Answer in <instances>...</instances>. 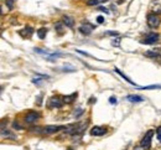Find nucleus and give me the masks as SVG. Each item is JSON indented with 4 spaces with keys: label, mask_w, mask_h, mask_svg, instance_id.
I'll return each instance as SVG.
<instances>
[{
    "label": "nucleus",
    "mask_w": 161,
    "mask_h": 150,
    "mask_svg": "<svg viewBox=\"0 0 161 150\" xmlns=\"http://www.w3.org/2000/svg\"><path fill=\"white\" fill-rule=\"evenodd\" d=\"M154 135V130L152 129H150V130L146 132V134L144 135V138L141 139V141H140V146H141L143 149L145 150H149L151 148V138Z\"/></svg>",
    "instance_id": "nucleus-1"
},
{
    "label": "nucleus",
    "mask_w": 161,
    "mask_h": 150,
    "mask_svg": "<svg viewBox=\"0 0 161 150\" xmlns=\"http://www.w3.org/2000/svg\"><path fill=\"white\" fill-rule=\"evenodd\" d=\"M160 40V35L159 33H156V32H150V33H148L140 42L141 44H145V45H154L155 42H157V41Z\"/></svg>",
    "instance_id": "nucleus-2"
},
{
    "label": "nucleus",
    "mask_w": 161,
    "mask_h": 150,
    "mask_svg": "<svg viewBox=\"0 0 161 150\" xmlns=\"http://www.w3.org/2000/svg\"><path fill=\"white\" fill-rule=\"evenodd\" d=\"M146 23H148V26L151 27V29H156L160 25V17L157 15H155V14H149Z\"/></svg>",
    "instance_id": "nucleus-3"
},
{
    "label": "nucleus",
    "mask_w": 161,
    "mask_h": 150,
    "mask_svg": "<svg viewBox=\"0 0 161 150\" xmlns=\"http://www.w3.org/2000/svg\"><path fill=\"white\" fill-rule=\"evenodd\" d=\"M62 106H63V99H61L60 97H51L47 103L48 108H61Z\"/></svg>",
    "instance_id": "nucleus-4"
},
{
    "label": "nucleus",
    "mask_w": 161,
    "mask_h": 150,
    "mask_svg": "<svg viewBox=\"0 0 161 150\" xmlns=\"http://www.w3.org/2000/svg\"><path fill=\"white\" fill-rule=\"evenodd\" d=\"M39 118H40V113H37V112H29L25 115L24 120H25V123H27V124H31V123L36 122Z\"/></svg>",
    "instance_id": "nucleus-5"
},
{
    "label": "nucleus",
    "mask_w": 161,
    "mask_h": 150,
    "mask_svg": "<svg viewBox=\"0 0 161 150\" xmlns=\"http://www.w3.org/2000/svg\"><path fill=\"white\" fill-rule=\"evenodd\" d=\"M61 129H65V127H60V125H47L42 128V134H53L60 132Z\"/></svg>",
    "instance_id": "nucleus-6"
},
{
    "label": "nucleus",
    "mask_w": 161,
    "mask_h": 150,
    "mask_svg": "<svg viewBox=\"0 0 161 150\" xmlns=\"http://www.w3.org/2000/svg\"><path fill=\"white\" fill-rule=\"evenodd\" d=\"M94 29V26L89 23H83L81 26H79V31L83 33V35H90Z\"/></svg>",
    "instance_id": "nucleus-7"
},
{
    "label": "nucleus",
    "mask_w": 161,
    "mask_h": 150,
    "mask_svg": "<svg viewBox=\"0 0 161 150\" xmlns=\"http://www.w3.org/2000/svg\"><path fill=\"white\" fill-rule=\"evenodd\" d=\"M107 133V129L106 128H103V127H93L92 129H90V135H93V136H102Z\"/></svg>",
    "instance_id": "nucleus-8"
},
{
    "label": "nucleus",
    "mask_w": 161,
    "mask_h": 150,
    "mask_svg": "<svg viewBox=\"0 0 161 150\" xmlns=\"http://www.w3.org/2000/svg\"><path fill=\"white\" fill-rule=\"evenodd\" d=\"M19 33H20V35H21L23 37L30 39V37L32 36V33H34V29H32V27H30V26H27V27H25V29L20 30Z\"/></svg>",
    "instance_id": "nucleus-9"
},
{
    "label": "nucleus",
    "mask_w": 161,
    "mask_h": 150,
    "mask_svg": "<svg viewBox=\"0 0 161 150\" xmlns=\"http://www.w3.org/2000/svg\"><path fill=\"white\" fill-rule=\"evenodd\" d=\"M127 99L129 102H134V103H139V102H143L144 98L141 97V95H136V94H129L127 95Z\"/></svg>",
    "instance_id": "nucleus-10"
},
{
    "label": "nucleus",
    "mask_w": 161,
    "mask_h": 150,
    "mask_svg": "<svg viewBox=\"0 0 161 150\" xmlns=\"http://www.w3.org/2000/svg\"><path fill=\"white\" fill-rule=\"evenodd\" d=\"M62 23H63L67 27H73V25H74V20H73L71 16L65 15L63 17H62Z\"/></svg>",
    "instance_id": "nucleus-11"
},
{
    "label": "nucleus",
    "mask_w": 161,
    "mask_h": 150,
    "mask_svg": "<svg viewBox=\"0 0 161 150\" xmlns=\"http://www.w3.org/2000/svg\"><path fill=\"white\" fill-rule=\"evenodd\" d=\"M114 72H117V73L119 74V76H122V77H123L125 81L128 82V83H130V84H133V86H135V83H134V82H133V81H131V79H130L128 76H125V74H124V73H123L120 70H119V68H114Z\"/></svg>",
    "instance_id": "nucleus-12"
},
{
    "label": "nucleus",
    "mask_w": 161,
    "mask_h": 150,
    "mask_svg": "<svg viewBox=\"0 0 161 150\" xmlns=\"http://www.w3.org/2000/svg\"><path fill=\"white\" fill-rule=\"evenodd\" d=\"M76 97H77V92L69 94V95H65V97H63V102H65V103H67V104H69V103H72V102L76 99Z\"/></svg>",
    "instance_id": "nucleus-13"
},
{
    "label": "nucleus",
    "mask_w": 161,
    "mask_h": 150,
    "mask_svg": "<svg viewBox=\"0 0 161 150\" xmlns=\"http://www.w3.org/2000/svg\"><path fill=\"white\" fill-rule=\"evenodd\" d=\"M159 55H160V49H155V50L145 52V56H148V57H157Z\"/></svg>",
    "instance_id": "nucleus-14"
},
{
    "label": "nucleus",
    "mask_w": 161,
    "mask_h": 150,
    "mask_svg": "<svg viewBox=\"0 0 161 150\" xmlns=\"http://www.w3.org/2000/svg\"><path fill=\"white\" fill-rule=\"evenodd\" d=\"M1 136L3 138H10V139H15V135H14L11 132H9V130H5V128H3L1 129Z\"/></svg>",
    "instance_id": "nucleus-15"
},
{
    "label": "nucleus",
    "mask_w": 161,
    "mask_h": 150,
    "mask_svg": "<svg viewBox=\"0 0 161 150\" xmlns=\"http://www.w3.org/2000/svg\"><path fill=\"white\" fill-rule=\"evenodd\" d=\"M46 35H47V29H45V27H42V29L37 30V36H39L41 40L45 39V37H46Z\"/></svg>",
    "instance_id": "nucleus-16"
},
{
    "label": "nucleus",
    "mask_w": 161,
    "mask_h": 150,
    "mask_svg": "<svg viewBox=\"0 0 161 150\" xmlns=\"http://www.w3.org/2000/svg\"><path fill=\"white\" fill-rule=\"evenodd\" d=\"M55 29H56V31L58 32V35H62L65 31H63V25H62V23H57L55 25Z\"/></svg>",
    "instance_id": "nucleus-17"
},
{
    "label": "nucleus",
    "mask_w": 161,
    "mask_h": 150,
    "mask_svg": "<svg viewBox=\"0 0 161 150\" xmlns=\"http://www.w3.org/2000/svg\"><path fill=\"white\" fill-rule=\"evenodd\" d=\"M106 0H88L87 4L89 6H93V5H98V4H101V3H104Z\"/></svg>",
    "instance_id": "nucleus-18"
},
{
    "label": "nucleus",
    "mask_w": 161,
    "mask_h": 150,
    "mask_svg": "<svg viewBox=\"0 0 161 150\" xmlns=\"http://www.w3.org/2000/svg\"><path fill=\"white\" fill-rule=\"evenodd\" d=\"M5 4H6V6H8L9 10L14 9V0H5Z\"/></svg>",
    "instance_id": "nucleus-19"
},
{
    "label": "nucleus",
    "mask_w": 161,
    "mask_h": 150,
    "mask_svg": "<svg viewBox=\"0 0 161 150\" xmlns=\"http://www.w3.org/2000/svg\"><path fill=\"white\" fill-rule=\"evenodd\" d=\"M111 45H113V46H115V47H118L119 45H120V39H119V37H117V39H113V40H111Z\"/></svg>",
    "instance_id": "nucleus-20"
},
{
    "label": "nucleus",
    "mask_w": 161,
    "mask_h": 150,
    "mask_svg": "<svg viewBox=\"0 0 161 150\" xmlns=\"http://www.w3.org/2000/svg\"><path fill=\"white\" fill-rule=\"evenodd\" d=\"M42 97H44V94H42V93H41V94L39 95V97H37V102H36V104H37V106H41V104H42Z\"/></svg>",
    "instance_id": "nucleus-21"
},
{
    "label": "nucleus",
    "mask_w": 161,
    "mask_h": 150,
    "mask_svg": "<svg viewBox=\"0 0 161 150\" xmlns=\"http://www.w3.org/2000/svg\"><path fill=\"white\" fill-rule=\"evenodd\" d=\"M156 136H157L159 141H161V127H159V128L156 129Z\"/></svg>",
    "instance_id": "nucleus-22"
},
{
    "label": "nucleus",
    "mask_w": 161,
    "mask_h": 150,
    "mask_svg": "<svg viewBox=\"0 0 161 150\" xmlns=\"http://www.w3.org/2000/svg\"><path fill=\"white\" fill-rule=\"evenodd\" d=\"M12 127H14V128H15V129H16V128H17V129H24V128H23L21 125H20V124H19V123H17L16 120H15V122H14V123H12Z\"/></svg>",
    "instance_id": "nucleus-23"
},
{
    "label": "nucleus",
    "mask_w": 161,
    "mask_h": 150,
    "mask_svg": "<svg viewBox=\"0 0 161 150\" xmlns=\"http://www.w3.org/2000/svg\"><path fill=\"white\" fill-rule=\"evenodd\" d=\"M98 10H99V11H102V12H106V14H109V10H108L107 8H103V6H99V8H98Z\"/></svg>",
    "instance_id": "nucleus-24"
},
{
    "label": "nucleus",
    "mask_w": 161,
    "mask_h": 150,
    "mask_svg": "<svg viewBox=\"0 0 161 150\" xmlns=\"http://www.w3.org/2000/svg\"><path fill=\"white\" fill-rule=\"evenodd\" d=\"M109 103L110 104H117V98L115 97H110L109 98Z\"/></svg>",
    "instance_id": "nucleus-25"
},
{
    "label": "nucleus",
    "mask_w": 161,
    "mask_h": 150,
    "mask_svg": "<svg viewBox=\"0 0 161 150\" xmlns=\"http://www.w3.org/2000/svg\"><path fill=\"white\" fill-rule=\"evenodd\" d=\"M97 23H98V24H103V23H104V17H103V16H98V17H97Z\"/></svg>",
    "instance_id": "nucleus-26"
},
{
    "label": "nucleus",
    "mask_w": 161,
    "mask_h": 150,
    "mask_svg": "<svg viewBox=\"0 0 161 150\" xmlns=\"http://www.w3.org/2000/svg\"><path fill=\"white\" fill-rule=\"evenodd\" d=\"M106 35H113V36H117L118 33H117V32H111V31H109V32H106Z\"/></svg>",
    "instance_id": "nucleus-27"
},
{
    "label": "nucleus",
    "mask_w": 161,
    "mask_h": 150,
    "mask_svg": "<svg viewBox=\"0 0 161 150\" xmlns=\"http://www.w3.org/2000/svg\"><path fill=\"white\" fill-rule=\"evenodd\" d=\"M93 102H95V98L92 97V98H90V100H89V103H93Z\"/></svg>",
    "instance_id": "nucleus-28"
},
{
    "label": "nucleus",
    "mask_w": 161,
    "mask_h": 150,
    "mask_svg": "<svg viewBox=\"0 0 161 150\" xmlns=\"http://www.w3.org/2000/svg\"><path fill=\"white\" fill-rule=\"evenodd\" d=\"M67 150H73V149H72V148H68V149H67Z\"/></svg>",
    "instance_id": "nucleus-29"
}]
</instances>
